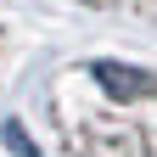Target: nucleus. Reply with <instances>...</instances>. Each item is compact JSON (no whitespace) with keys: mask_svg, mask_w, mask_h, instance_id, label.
Returning <instances> with one entry per match:
<instances>
[{"mask_svg":"<svg viewBox=\"0 0 157 157\" xmlns=\"http://www.w3.org/2000/svg\"><path fill=\"white\" fill-rule=\"evenodd\" d=\"M67 157H157V73L78 62L51 90Z\"/></svg>","mask_w":157,"mask_h":157,"instance_id":"obj_1","label":"nucleus"},{"mask_svg":"<svg viewBox=\"0 0 157 157\" xmlns=\"http://www.w3.org/2000/svg\"><path fill=\"white\" fill-rule=\"evenodd\" d=\"M90 6H107V11H146V17H157V0H90Z\"/></svg>","mask_w":157,"mask_h":157,"instance_id":"obj_2","label":"nucleus"}]
</instances>
